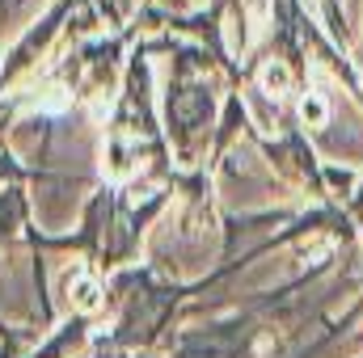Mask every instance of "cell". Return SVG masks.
<instances>
[{
  "instance_id": "obj_1",
  "label": "cell",
  "mask_w": 363,
  "mask_h": 358,
  "mask_svg": "<svg viewBox=\"0 0 363 358\" xmlns=\"http://www.w3.org/2000/svg\"><path fill=\"white\" fill-rule=\"evenodd\" d=\"M300 114H304V122H325V101H321V97H308V101L300 105Z\"/></svg>"
}]
</instances>
